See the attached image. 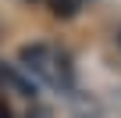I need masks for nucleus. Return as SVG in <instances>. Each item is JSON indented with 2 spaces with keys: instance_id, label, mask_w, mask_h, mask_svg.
<instances>
[{
  "instance_id": "1",
  "label": "nucleus",
  "mask_w": 121,
  "mask_h": 118,
  "mask_svg": "<svg viewBox=\"0 0 121 118\" xmlns=\"http://www.w3.org/2000/svg\"><path fill=\"white\" fill-rule=\"evenodd\" d=\"M78 7H82V0H50V11L57 18H71V14H78Z\"/></svg>"
},
{
  "instance_id": "2",
  "label": "nucleus",
  "mask_w": 121,
  "mask_h": 118,
  "mask_svg": "<svg viewBox=\"0 0 121 118\" xmlns=\"http://www.w3.org/2000/svg\"><path fill=\"white\" fill-rule=\"evenodd\" d=\"M0 118H11V107H7L4 100H0Z\"/></svg>"
},
{
  "instance_id": "3",
  "label": "nucleus",
  "mask_w": 121,
  "mask_h": 118,
  "mask_svg": "<svg viewBox=\"0 0 121 118\" xmlns=\"http://www.w3.org/2000/svg\"><path fill=\"white\" fill-rule=\"evenodd\" d=\"M117 43H121V36H117Z\"/></svg>"
}]
</instances>
